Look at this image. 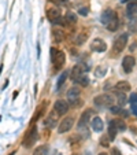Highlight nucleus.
Returning <instances> with one entry per match:
<instances>
[{"label": "nucleus", "instance_id": "obj_1", "mask_svg": "<svg viewBox=\"0 0 137 155\" xmlns=\"http://www.w3.org/2000/svg\"><path fill=\"white\" fill-rule=\"evenodd\" d=\"M93 103H95V106H96V107L106 108V107H110V106H113L114 97L111 96L110 94H103V95H99V96L95 97Z\"/></svg>", "mask_w": 137, "mask_h": 155}, {"label": "nucleus", "instance_id": "obj_2", "mask_svg": "<svg viewBox=\"0 0 137 155\" xmlns=\"http://www.w3.org/2000/svg\"><path fill=\"white\" fill-rule=\"evenodd\" d=\"M126 44H128V33H122V35H119L115 38V41H114V52L115 54L122 52V51L125 50Z\"/></svg>", "mask_w": 137, "mask_h": 155}, {"label": "nucleus", "instance_id": "obj_3", "mask_svg": "<svg viewBox=\"0 0 137 155\" xmlns=\"http://www.w3.org/2000/svg\"><path fill=\"white\" fill-rule=\"evenodd\" d=\"M36 140H37V128H36V126H33L32 129H29V132H28L26 136H25L24 146L26 147V148H30V147L36 143Z\"/></svg>", "mask_w": 137, "mask_h": 155}, {"label": "nucleus", "instance_id": "obj_4", "mask_svg": "<svg viewBox=\"0 0 137 155\" xmlns=\"http://www.w3.org/2000/svg\"><path fill=\"white\" fill-rule=\"evenodd\" d=\"M69 107H70L69 102H66V100H63V99L56 100L55 104H54V110L58 113V115H64L69 111Z\"/></svg>", "mask_w": 137, "mask_h": 155}, {"label": "nucleus", "instance_id": "obj_5", "mask_svg": "<svg viewBox=\"0 0 137 155\" xmlns=\"http://www.w3.org/2000/svg\"><path fill=\"white\" fill-rule=\"evenodd\" d=\"M88 71H89V66H86V64H82V63H80V64H76L74 66V69L71 70V80H76V78H78L80 76H82V74H86Z\"/></svg>", "mask_w": 137, "mask_h": 155}, {"label": "nucleus", "instance_id": "obj_6", "mask_svg": "<svg viewBox=\"0 0 137 155\" xmlns=\"http://www.w3.org/2000/svg\"><path fill=\"white\" fill-rule=\"evenodd\" d=\"M80 97V88L77 87H71L67 91V102L70 103L71 106H77V100Z\"/></svg>", "mask_w": 137, "mask_h": 155}, {"label": "nucleus", "instance_id": "obj_7", "mask_svg": "<svg viewBox=\"0 0 137 155\" xmlns=\"http://www.w3.org/2000/svg\"><path fill=\"white\" fill-rule=\"evenodd\" d=\"M74 125V120L71 117H66L64 120L60 121V125H59L58 128V132L59 133H66V132H69L71 128H73Z\"/></svg>", "mask_w": 137, "mask_h": 155}, {"label": "nucleus", "instance_id": "obj_8", "mask_svg": "<svg viewBox=\"0 0 137 155\" xmlns=\"http://www.w3.org/2000/svg\"><path fill=\"white\" fill-rule=\"evenodd\" d=\"M90 50L95 51V52H104L107 50V44L102 38H95L92 41V44H90Z\"/></svg>", "mask_w": 137, "mask_h": 155}, {"label": "nucleus", "instance_id": "obj_9", "mask_svg": "<svg viewBox=\"0 0 137 155\" xmlns=\"http://www.w3.org/2000/svg\"><path fill=\"white\" fill-rule=\"evenodd\" d=\"M134 64H136V59L133 58L132 55H128L123 58L122 61V69L125 73H132V70H133Z\"/></svg>", "mask_w": 137, "mask_h": 155}, {"label": "nucleus", "instance_id": "obj_10", "mask_svg": "<svg viewBox=\"0 0 137 155\" xmlns=\"http://www.w3.org/2000/svg\"><path fill=\"white\" fill-rule=\"evenodd\" d=\"M51 58H52L54 66H55L56 69H60L64 64V62H66V54L62 52V51H58V52H56L55 55H52Z\"/></svg>", "mask_w": 137, "mask_h": 155}, {"label": "nucleus", "instance_id": "obj_11", "mask_svg": "<svg viewBox=\"0 0 137 155\" xmlns=\"http://www.w3.org/2000/svg\"><path fill=\"white\" fill-rule=\"evenodd\" d=\"M114 18H117V14H115V11L114 10H106V11H103L102 17H100V21H102L103 25H107L108 22H111V21L114 19Z\"/></svg>", "mask_w": 137, "mask_h": 155}, {"label": "nucleus", "instance_id": "obj_12", "mask_svg": "<svg viewBox=\"0 0 137 155\" xmlns=\"http://www.w3.org/2000/svg\"><path fill=\"white\" fill-rule=\"evenodd\" d=\"M56 115H58V113L54 110L52 113H51L50 115L47 117V120H44V126L48 129H52L55 128V124H56Z\"/></svg>", "mask_w": 137, "mask_h": 155}, {"label": "nucleus", "instance_id": "obj_13", "mask_svg": "<svg viewBox=\"0 0 137 155\" xmlns=\"http://www.w3.org/2000/svg\"><path fill=\"white\" fill-rule=\"evenodd\" d=\"M90 120V110H86V111L82 113V115L80 117L78 121V128L80 129H85L88 126V121Z\"/></svg>", "mask_w": 137, "mask_h": 155}, {"label": "nucleus", "instance_id": "obj_14", "mask_svg": "<svg viewBox=\"0 0 137 155\" xmlns=\"http://www.w3.org/2000/svg\"><path fill=\"white\" fill-rule=\"evenodd\" d=\"M59 17H60V11H59V8H50L47 11V18L51 21V22H54L55 19H58Z\"/></svg>", "mask_w": 137, "mask_h": 155}, {"label": "nucleus", "instance_id": "obj_15", "mask_svg": "<svg viewBox=\"0 0 137 155\" xmlns=\"http://www.w3.org/2000/svg\"><path fill=\"white\" fill-rule=\"evenodd\" d=\"M117 126H115V124H114V120L110 121V124H108V137H110V140H114L115 139V136H117Z\"/></svg>", "mask_w": 137, "mask_h": 155}, {"label": "nucleus", "instance_id": "obj_16", "mask_svg": "<svg viewBox=\"0 0 137 155\" xmlns=\"http://www.w3.org/2000/svg\"><path fill=\"white\" fill-rule=\"evenodd\" d=\"M92 128H93V130H95V132H102V130H103V128H104L102 118H99V117L95 118V120L92 121Z\"/></svg>", "mask_w": 137, "mask_h": 155}, {"label": "nucleus", "instance_id": "obj_17", "mask_svg": "<svg viewBox=\"0 0 137 155\" xmlns=\"http://www.w3.org/2000/svg\"><path fill=\"white\" fill-rule=\"evenodd\" d=\"M126 11H128V15H136L137 14V0H132L130 3L126 7Z\"/></svg>", "mask_w": 137, "mask_h": 155}, {"label": "nucleus", "instance_id": "obj_18", "mask_svg": "<svg viewBox=\"0 0 137 155\" xmlns=\"http://www.w3.org/2000/svg\"><path fill=\"white\" fill-rule=\"evenodd\" d=\"M74 82H76L77 85H80V87H88V84H89V78H88L86 74H82V76L78 77V78L74 80Z\"/></svg>", "mask_w": 137, "mask_h": 155}, {"label": "nucleus", "instance_id": "obj_19", "mask_svg": "<svg viewBox=\"0 0 137 155\" xmlns=\"http://www.w3.org/2000/svg\"><path fill=\"white\" fill-rule=\"evenodd\" d=\"M106 26H107V29L110 30V32H115V30H118V28H119V21H118V17L114 18L111 22H108Z\"/></svg>", "mask_w": 137, "mask_h": 155}, {"label": "nucleus", "instance_id": "obj_20", "mask_svg": "<svg viewBox=\"0 0 137 155\" xmlns=\"http://www.w3.org/2000/svg\"><path fill=\"white\" fill-rule=\"evenodd\" d=\"M115 88H117V91H121V92H128V91H130V85H129L128 81H121V82H118V84L115 85Z\"/></svg>", "mask_w": 137, "mask_h": 155}, {"label": "nucleus", "instance_id": "obj_21", "mask_svg": "<svg viewBox=\"0 0 137 155\" xmlns=\"http://www.w3.org/2000/svg\"><path fill=\"white\" fill-rule=\"evenodd\" d=\"M67 77H69V71H63V73L60 74V76H59V78H58V82H56V88H58V89H60L62 88V85L64 84V82H66V80H67Z\"/></svg>", "mask_w": 137, "mask_h": 155}, {"label": "nucleus", "instance_id": "obj_22", "mask_svg": "<svg viewBox=\"0 0 137 155\" xmlns=\"http://www.w3.org/2000/svg\"><path fill=\"white\" fill-rule=\"evenodd\" d=\"M48 146H40L33 151V155H48Z\"/></svg>", "mask_w": 137, "mask_h": 155}, {"label": "nucleus", "instance_id": "obj_23", "mask_svg": "<svg viewBox=\"0 0 137 155\" xmlns=\"http://www.w3.org/2000/svg\"><path fill=\"white\" fill-rule=\"evenodd\" d=\"M54 38H55L56 43H62V41L64 40V33H63V30H60V29L54 30Z\"/></svg>", "mask_w": 137, "mask_h": 155}, {"label": "nucleus", "instance_id": "obj_24", "mask_svg": "<svg viewBox=\"0 0 137 155\" xmlns=\"http://www.w3.org/2000/svg\"><path fill=\"white\" fill-rule=\"evenodd\" d=\"M64 19H66V22L76 24V22H77V14H74L73 11H67L66 15H64Z\"/></svg>", "mask_w": 137, "mask_h": 155}, {"label": "nucleus", "instance_id": "obj_25", "mask_svg": "<svg viewBox=\"0 0 137 155\" xmlns=\"http://www.w3.org/2000/svg\"><path fill=\"white\" fill-rule=\"evenodd\" d=\"M86 38H88L86 33H78V35H77V37H76V44H77V45H82V44L86 41Z\"/></svg>", "mask_w": 137, "mask_h": 155}, {"label": "nucleus", "instance_id": "obj_26", "mask_svg": "<svg viewBox=\"0 0 137 155\" xmlns=\"http://www.w3.org/2000/svg\"><path fill=\"white\" fill-rule=\"evenodd\" d=\"M117 102H118V106H121V107L125 104V103H126V95H125V92L118 91V94H117Z\"/></svg>", "mask_w": 137, "mask_h": 155}, {"label": "nucleus", "instance_id": "obj_27", "mask_svg": "<svg viewBox=\"0 0 137 155\" xmlns=\"http://www.w3.org/2000/svg\"><path fill=\"white\" fill-rule=\"evenodd\" d=\"M114 124H115V126H117L118 130H121V132H123L126 129V124H125L123 120H114Z\"/></svg>", "mask_w": 137, "mask_h": 155}, {"label": "nucleus", "instance_id": "obj_28", "mask_svg": "<svg viewBox=\"0 0 137 155\" xmlns=\"http://www.w3.org/2000/svg\"><path fill=\"white\" fill-rule=\"evenodd\" d=\"M106 73H107V68H106V66H99V68L95 70V74H96L97 77H103Z\"/></svg>", "mask_w": 137, "mask_h": 155}, {"label": "nucleus", "instance_id": "obj_29", "mask_svg": "<svg viewBox=\"0 0 137 155\" xmlns=\"http://www.w3.org/2000/svg\"><path fill=\"white\" fill-rule=\"evenodd\" d=\"M110 111L113 114H119L121 113V106H110Z\"/></svg>", "mask_w": 137, "mask_h": 155}, {"label": "nucleus", "instance_id": "obj_30", "mask_svg": "<svg viewBox=\"0 0 137 155\" xmlns=\"http://www.w3.org/2000/svg\"><path fill=\"white\" fill-rule=\"evenodd\" d=\"M78 12H80V15H84V17H86L88 12H89V10H88L86 7H81V8L78 10Z\"/></svg>", "mask_w": 137, "mask_h": 155}, {"label": "nucleus", "instance_id": "obj_31", "mask_svg": "<svg viewBox=\"0 0 137 155\" xmlns=\"http://www.w3.org/2000/svg\"><path fill=\"white\" fill-rule=\"evenodd\" d=\"M64 22H66V19H64V18H60V17H59L58 19L54 21L52 24H55V25H64Z\"/></svg>", "mask_w": 137, "mask_h": 155}, {"label": "nucleus", "instance_id": "obj_32", "mask_svg": "<svg viewBox=\"0 0 137 155\" xmlns=\"http://www.w3.org/2000/svg\"><path fill=\"white\" fill-rule=\"evenodd\" d=\"M108 135L107 136H104V137H102V140H100V143H102V146H104V147H108Z\"/></svg>", "mask_w": 137, "mask_h": 155}, {"label": "nucleus", "instance_id": "obj_33", "mask_svg": "<svg viewBox=\"0 0 137 155\" xmlns=\"http://www.w3.org/2000/svg\"><path fill=\"white\" fill-rule=\"evenodd\" d=\"M130 104H137V94H132V96H130Z\"/></svg>", "mask_w": 137, "mask_h": 155}, {"label": "nucleus", "instance_id": "obj_34", "mask_svg": "<svg viewBox=\"0 0 137 155\" xmlns=\"http://www.w3.org/2000/svg\"><path fill=\"white\" fill-rule=\"evenodd\" d=\"M132 113L134 115H137V104H132Z\"/></svg>", "mask_w": 137, "mask_h": 155}, {"label": "nucleus", "instance_id": "obj_35", "mask_svg": "<svg viewBox=\"0 0 137 155\" xmlns=\"http://www.w3.org/2000/svg\"><path fill=\"white\" fill-rule=\"evenodd\" d=\"M134 44H136V43H133V44H132V45H130V47H129V50H130V51H133L134 48H136V45H134Z\"/></svg>", "mask_w": 137, "mask_h": 155}, {"label": "nucleus", "instance_id": "obj_36", "mask_svg": "<svg viewBox=\"0 0 137 155\" xmlns=\"http://www.w3.org/2000/svg\"><path fill=\"white\" fill-rule=\"evenodd\" d=\"M52 2H58V3H63V2H67V0H52Z\"/></svg>", "mask_w": 137, "mask_h": 155}, {"label": "nucleus", "instance_id": "obj_37", "mask_svg": "<svg viewBox=\"0 0 137 155\" xmlns=\"http://www.w3.org/2000/svg\"><path fill=\"white\" fill-rule=\"evenodd\" d=\"M113 152H114V155H119V154H118V150H115V148L113 150Z\"/></svg>", "mask_w": 137, "mask_h": 155}, {"label": "nucleus", "instance_id": "obj_38", "mask_svg": "<svg viewBox=\"0 0 137 155\" xmlns=\"http://www.w3.org/2000/svg\"><path fill=\"white\" fill-rule=\"evenodd\" d=\"M99 155H107V154H106V152H100Z\"/></svg>", "mask_w": 137, "mask_h": 155}, {"label": "nucleus", "instance_id": "obj_39", "mask_svg": "<svg viewBox=\"0 0 137 155\" xmlns=\"http://www.w3.org/2000/svg\"><path fill=\"white\" fill-rule=\"evenodd\" d=\"M125 2H126V0H121V3H125Z\"/></svg>", "mask_w": 137, "mask_h": 155}]
</instances>
